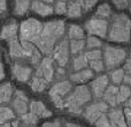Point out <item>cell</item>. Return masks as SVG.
Instances as JSON below:
<instances>
[{"label":"cell","mask_w":131,"mask_h":127,"mask_svg":"<svg viewBox=\"0 0 131 127\" xmlns=\"http://www.w3.org/2000/svg\"><path fill=\"white\" fill-rule=\"evenodd\" d=\"M84 28L90 36H98L101 37V38H107L109 23L106 19L94 16V17H91L90 20L86 21Z\"/></svg>","instance_id":"7"},{"label":"cell","mask_w":131,"mask_h":127,"mask_svg":"<svg viewBox=\"0 0 131 127\" xmlns=\"http://www.w3.org/2000/svg\"><path fill=\"white\" fill-rule=\"evenodd\" d=\"M130 12H131V1H130Z\"/></svg>","instance_id":"51"},{"label":"cell","mask_w":131,"mask_h":127,"mask_svg":"<svg viewBox=\"0 0 131 127\" xmlns=\"http://www.w3.org/2000/svg\"><path fill=\"white\" fill-rule=\"evenodd\" d=\"M120 90V86H116V84H109L108 88L106 89L104 96V101L107 103L108 105H111L112 107H115L117 104V94Z\"/></svg>","instance_id":"20"},{"label":"cell","mask_w":131,"mask_h":127,"mask_svg":"<svg viewBox=\"0 0 131 127\" xmlns=\"http://www.w3.org/2000/svg\"><path fill=\"white\" fill-rule=\"evenodd\" d=\"M70 55V42H68V39H62L53 51V59L57 61L59 67L64 68L69 63Z\"/></svg>","instance_id":"9"},{"label":"cell","mask_w":131,"mask_h":127,"mask_svg":"<svg viewBox=\"0 0 131 127\" xmlns=\"http://www.w3.org/2000/svg\"><path fill=\"white\" fill-rule=\"evenodd\" d=\"M83 14V7H82L81 0H71L68 4L67 16L70 19H78Z\"/></svg>","instance_id":"21"},{"label":"cell","mask_w":131,"mask_h":127,"mask_svg":"<svg viewBox=\"0 0 131 127\" xmlns=\"http://www.w3.org/2000/svg\"><path fill=\"white\" fill-rule=\"evenodd\" d=\"M8 48H9V56L12 59H29L30 55L28 51L23 48L21 41H18L17 37L13 38L8 42Z\"/></svg>","instance_id":"14"},{"label":"cell","mask_w":131,"mask_h":127,"mask_svg":"<svg viewBox=\"0 0 131 127\" xmlns=\"http://www.w3.org/2000/svg\"><path fill=\"white\" fill-rule=\"evenodd\" d=\"M124 84H128V86H130V87H131V74H127V73H125Z\"/></svg>","instance_id":"44"},{"label":"cell","mask_w":131,"mask_h":127,"mask_svg":"<svg viewBox=\"0 0 131 127\" xmlns=\"http://www.w3.org/2000/svg\"><path fill=\"white\" fill-rule=\"evenodd\" d=\"M109 77L113 84L120 86L121 83L124 82V77H125V69L124 68H115L112 69L109 73Z\"/></svg>","instance_id":"25"},{"label":"cell","mask_w":131,"mask_h":127,"mask_svg":"<svg viewBox=\"0 0 131 127\" xmlns=\"http://www.w3.org/2000/svg\"><path fill=\"white\" fill-rule=\"evenodd\" d=\"M4 77H5V67L2 63H0V79L4 80Z\"/></svg>","instance_id":"45"},{"label":"cell","mask_w":131,"mask_h":127,"mask_svg":"<svg viewBox=\"0 0 131 127\" xmlns=\"http://www.w3.org/2000/svg\"><path fill=\"white\" fill-rule=\"evenodd\" d=\"M109 86V77L105 74H101L99 76H97L95 79H93L90 83V88L92 91L93 96H95L97 98H100L104 96L106 89Z\"/></svg>","instance_id":"12"},{"label":"cell","mask_w":131,"mask_h":127,"mask_svg":"<svg viewBox=\"0 0 131 127\" xmlns=\"http://www.w3.org/2000/svg\"><path fill=\"white\" fill-rule=\"evenodd\" d=\"M66 31V24L63 21L55 20L48 21L44 23L43 31L39 36L38 41L36 42V46L40 50L44 55H51L53 53L55 46L58 45V42L62 38Z\"/></svg>","instance_id":"1"},{"label":"cell","mask_w":131,"mask_h":127,"mask_svg":"<svg viewBox=\"0 0 131 127\" xmlns=\"http://www.w3.org/2000/svg\"><path fill=\"white\" fill-rule=\"evenodd\" d=\"M31 5H32L31 0H15L14 14L16 16H23L30 9Z\"/></svg>","instance_id":"24"},{"label":"cell","mask_w":131,"mask_h":127,"mask_svg":"<svg viewBox=\"0 0 131 127\" xmlns=\"http://www.w3.org/2000/svg\"><path fill=\"white\" fill-rule=\"evenodd\" d=\"M131 97V87L128 84H121L117 94V104H123Z\"/></svg>","instance_id":"29"},{"label":"cell","mask_w":131,"mask_h":127,"mask_svg":"<svg viewBox=\"0 0 131 127\" xmlns=\"http://www.w3.org/2000/svg\"><path fill=\"white\" fill-rule=\"evenodd\" d=\"M28 96L23 93L22 90H16L14 93V97L12 99V106L13 110L17 114L22 116V114L28 112Z\"/></svg>","instance_id":"13"},{"label":"cell","mask_w":131,"mask_h":127,"mask_svg":"<svg viewBox=\"0 0 131 127\" xmlns=\"http://www.w3.org/2000/svg\"><path fill=\"white\" fill-rule=\"evenodd\" d=\"M124 69H125V73H127V74H131V52H130L129 57H128L127 61H125Z\"/></svg>","instance_id":"41"},{"label":"cell","mask_w":131,"mask_h":127,"mask_svg":"<svg viewBox=\"0 0 131 127\" xmlns=\"http://www.w3.org/2000/svg\"><path fill=\"white\" fill-rule=\"evenodd\" d=\"M15 118V112L13 109L8 106H1L0 107V123H7L9 120H13Z\"/></svg>","instance_id":"30"},{"label":"cell","mask_w":131,"mask_h":127,"mask_svg":"<svg viewBox=\"0 0 131 127\" xmlns=\"http://www.w3.org/2000/svg\"><path fill=\"white\" fill-rule=\"evenodd\" d=\"M71 90L72 83L70 81H67V80L57 82V83L53 84L48 94H50V97L52 99L54 106L60 110L66 109V98L71 93Z\"/></svg>","instance_id":"4"},{"label":"cell","mask_w":131,"mask_h":127,"mask_svg":"<svg viewBox=\"0 0 131 127\" xmlns=\"http://www.w3.org/2000/svg\"><path fill=\"white\" fill-rule=\"evenodd\" d=\"M68 37L70 39H84V37H85L84 29L81 25L70 24L69 30H68Z\"/></svg>","instance_id":"28"},{"label":"cell","mask_w":131,"mask_h":127,"mask_svg":"<svg viewBox=\"0 0 131 127\" xmlns=\"http://www.w3.org/2000/svg\"><path fill=\"white\" fill-rule=\"evenodd\" d=\"M98 1H99V0H81L82 7H83V12H89Z\"/></svg>","instance_id":"38"},{"label":"cell","mask_w":131,"mask_h":127,"mask_svg":"<svg viewBox=\"0 0 131 127\" xmlns=\"http://www.w3.org/2000/svg\"><path fill=\"white\" fill-rule=\"evenodd\" d=\"M112 1L118 9H125L128 6H130V0H112Z\"/></svg>","instance_id":"39"},{"label":"cell","mask_w":131,"mask_h":127,"mask_svg":"<svg viewBox=\"0 0 131 127\" xmlns=\"http://www.w3.org/2000/svg\"><path fill=\"white\" fill-rule=\"evenodd\" d=\"M31 9L40 16H50L54 13V7L48 2L39 1V0H34L31 5Z\"/></svg>","instance_id":"16"},{"label":"cell","mask_w":131,"mask_h":127,"mask_svg":"<svg viewBox=\"0 0 131 127\" xmlns=\"http://www.w3.org/2000/svg\"><path fill=\"white\" fill-rule=\"evenodd\" d=\"M86 48V42L84 39H70V52L74 56L81 55Z\"/></svg>","instance_id":"27"},{"label":"cell","mask_w":131,"mask_h":127,"mask_svg":"<svg viewBox=\"0 0 131 127\" xmlns=\"http://www.w3.org/2000/svg\"><path fill=\"white\" fill-rule=\"evenodd\" d=\"M94 126L95 127H112V123L108 117V113H104L101 117H99V119L94 123Z\"/></svg>","instance_id":"35"},{"label":"cell","mask_w":131,"mask_h":127,"mask_svg":"<svg viewBox=\"0 0 131 127\" xmlns=\"http://www.w3.org/2000/svg\"><path fill=\"white\" fill-rule=\"evenodd\" d=\"M124 113H125V118H127V121H128V125L131 127V109L130 107H125Z\"/></svg>","instance_id":"42"},{"label":"cell","mask_w":131,"mask_h":127,"mask_svg":"<svg viewBox=\"0 0 131 127\" xmlns=\"http://www.w3.org/2000/svg\"><path fill=\"white\" fill-rule=\"evenodd\" d=\"M101 45H102L101 41H100L99 38H97V37L90 36V37H88V39H86V49H89V50L99 49Z\"/></svg>","instance_id":"34"},{"label":"cell","mask_w":131,"mask_h":127,"mask_svg":"<svg viewBox=\"0 0 131 127\" xmlns=\"http://www.w3.org/2000/svg\"><path fill=\"white\" fill-rule=\"evenodd\" d=\"M108 106L105 101H98V102L91 103L89 106H86V109L84 110V118L91 124H94L95 121L99 119V117H101L104 113H106L108 111Z\"/></svg>","instance_id":"8"},{"label":"cell","mask_w":131,"mask_h":127,"mask_svg":"<svg viewBox=\"0 0 131 127\" xmlns=\"http://www.w3.org/2000/svg\"><path fill=\"white\" fill-rule=\"evenodd\" d=\"M12 74L16 81L25 83L31 79L32 68L28 65H24V63L15 62L12 65Z\"/></svg>","instance_id":"11"},{"label":"cell","mask_w":131,"mask_h":127,"mask_svg":"<svg viewBox=\"0 0 131 127\" xmlns=\"http://www.w3.org/2000/svg\"><path fill=\"white\" fill-rule=\"evenodd\" d=\"M90 68L95 73H101L102 70L105 69V62L102 61L101 59H95V60H90V63H89Z\"/></svg>","instance_id":"33"},{"label":"cell","mask_w":131,"mask_h":127,"mask_svg":"<svg viewBox=\"0 0 131 127\" xmlns=\"http://www.w3.org/2000/svg\"><path fill=\"white\" fill-rule=\"evenodd\" d=\"M68 11V5L66 4V1H60L58 0L54 5V13L59 14V15H63V14H67Z\"/></svg>","instance_id":"36"},{"label":"cell","mask_w":131,"mask_h":127,"mask_svg":"<svg viewBox=\"0 0 131 127\" xmlns=\"http://www.w3.org/2000/svg\"><path fill=\"white\" fill-rule=\"evenodd\" d=\"M64 127H81V126L77 125V124H74V123H66Z\"/></svg>","instance_id":"46"},{"label":"cell","mask_w":131,"mask_h":127,"mask_svg":"<svg viewBox=\"0 0 131 127\" xmlns=\"http://www.w3.org/2000/svg\"><path fill=\"white\" fill-rule=\"evenodd\" d=\"M108 117L111 119L112 127H128L125 113L121 109L113 107L111 111H108Z\"/></svg>","instance_id":"15"},{"label":"cell","mask_w":131,"mask_h":127,"mask_svg":"<svg viewBox=\"0 0 131 127\" xmlns=\"http://www.w3.org/2000/svg\"><path fill=\"white\" fill-rule=\"evenodd\" d=\"M60 1H66V0H60Z\"/></svg>","instance_id":"52"},{"label":"cell","mask_w":131,"mask_h":127,"mask_svg":"<svg viewBox=\"0 0 131 127\" xmlns=\"http://www.w3.org/2000/svg\"><path fill=\"white\" fill-rule=\"evenodd\" d=\"M93 75H94V72L91 68H84L82 70H77L70 74V80L74 83H85L93 79Z\"/></svg>","instance_id":"19"},{"label":"cell","mask_w":131,"mask_h":127,"mask_svg":"<svg viewBox=\"0 0 131 127\" xmlns=\"http://www.w3.org/2000/svg\"><path fill=\"white\" fill-rule=\"evenodd\" d=\"M38 118H39V117L37 116V114L32 113L31 111L27 112V113H24V114H22V116H21V120H22L23 123H24L25 125H28V126L36 125V124L38 123Z\"/></svg>","instance_id":"32"},{"label":"cell","mask_w":131,"mask_h":127,"mask_svg":"<svg viewBox=\"0 0 131 127\" xmlns=\"http://www.w3.org/2000/svg\"><path fill=\"white\" fill-rule=\"evenodd\" d=\"M112 15V8L108 4H102L101 6L98 7L97 12H95V16L102 19H108Z\"/></svg>","instance_id":"31"},{"label":"cell","mask_w":131,"mask_h":127,"mask_svg":"<svg viewBox=\"0 0 131 127\" xmlns=\"http://www.w3.org/2000/svg\"><path fill=\"white\" fill-rule=\"evenodd\" d=\"M14 95V89L12 87V84L9 82H6V83H2L1 87H0V103L1 104H6V103H9L13 98Z\"/></svg>","instance_id":"22"},{"label":"cell","mask_w":131,"mask_h":127,"mask_svg":"<svg viewBox=\"0 0 131 127\" xmlns=\"http://www.w3.org/2000/svg\"><path fill=\"white\" fill-rule=\"evenodd\" d=\"M37 76H40L46 79L48 82H51L54 77V59L51 57H45L38 65L36 69Z\"/></svg>","instance_id":"10"},{"label":"cell","mask_w":131,"mask_h":127,"mask_svg":"<svg viewBox=\"0 0 131 127\" xmlns=\"http://www.w3.org/2000/svg\"><path fill=\"white\" fill-rule=\"evenodd\" d=\"M89 63H90V60L88 59L85 53H81L78 55L72 61V69L74 72H77V70H82L84 68H88Z\"/></svg>","instance_id":"26"},{"label":"cell","mask_w":131,"mask_h":127,"mask_svg":"<svg viewBox=\"0 0 131 127\" xmlns=\"http://www.w3.org/2000/svg\"><path fill=\"white\" fill-rule=\"evenodd\" d=\"M17 31H18V24L15 20H10L4 25L1 32V39L4 41H10L13 38L17 37Z\"/></svg>","instance_id":"17"},{"label":"cell","mask_w":131,"mask_h":127,"mask_svg":"<svg viewBox=\"0 0 131 127\" xmlns=\"http://www.w3.org/2000/svg\"><path fill=\"white\" fill-rule=\"evenodd\" d=\"M29 109L32 113L37 114L39 118H50V117H52V112L40 101H32V102H30Z\"/></svg>","instance_id":"18"},{"label":"cell","mask_w":131,"mask_h":127,"mask_svg":"<svg viewBox=\"0 0 131 127\" xmlns=\"http://www.w3.org/2000/svg\"><path fill=\"white\" fill-rule=\"evenodd\" d=\"M104 56V62L105 66L108 70L118 68L127 59V51L123 48H115V46L106 45L102 51Z\"/></svg>","instance_id":"6"},{"label":"cell","mask_w":131,"mask_h":127,"mask_svg":"<svg viewBox=\"0 0 131 127\" xmlns=\"http://www.w3.org/2000/svg\"><path fill=\"white\" fill-rule=\"evenodd\" d=\"M86 57L89 60H95V59H101V57L104 56L101 50L99 49H94V50H89L85 52Z\"/></svg>","instance_id":"37"},{"label":"cell","mask_w":131,"mask_h":127,"mask_svg":"<svg viewBox=\"0 0 131 127\" xmlns=\"http://www.w3.org/2000/svg\"><path fill=\"white\" fill-rule=\"evenodd\" d=\"M92 91L91 88L81 84L76 87L75 90L71 94L67 96L66 98V109L68 112L74 114H81L83 112V106L88 104L92 98Z\"/></svg>","instance_id":"3"},{"label":"cell","mask_w":131,"mask_h":127,"mask_svg":"<svg viewBox=\"0 0 131 127\" xmlns=\"http://www.w3.org/2000/svg\"><path fill=\"white\" fill-rule=\"evenodd\" d=\"M39 1H44V2H48V4H52L54 0H39Z\"/></svg>","instance_id":"50"},{"label":"cell","mask_w":131,"mask_h":127,"mask_svg":"<svg viewBox=\"0 0 131 127\" xmlns=\"http://www.w3.org/2000/svg\"><path fill=\"white\" fill-rule=\"evenodd\" d=\"M131 37V21L128 15L118 13L113 15L109 23L108 36L111 42L116 43H128Z\"/></svg>","instance_id":"2"},{"label":"cell","mask_w":131,"mask_h":127,"mask_svg":"<svg viewBox=\"0 0 131 127\" xmlns=\"http://www.w3.org/2000/svg\"><path fill=\"white\" fill-rule=\"evenodd\" d=\"M48 83H50V82L46 79H44V77L34 75L31 79V82H30V87H31V90L35 91V93H43L46 89Z\"/></svg>","instance_id":"23"},{"label":"cell","mask_w":131,"mask_h":127,"mask_svg":"<svg viewBox=\"0 0 131 127\" xmlns=\"http://www.w3.org/2000/svg\"><path fill=\"white\" fill-rule=\"evenodd\" d=\"M125 105H127V107H130L131 109V97L127 101V102H125Z\"/></svg>","instance_id":"48"},{"label":"cell","mask_w":131,"mask_h":127,"mask_svg":"<svg viewBox=\"0 0 131 127\" xmlns=\"http://www.w3.org/2000/svg\"><path fill=\"white\" fill-rule=\"evenodd\" d=\"M43 25L44 23L36 19H28L23 21L20 25V41L36 43L43 31Z\"/></svg>","instance_id":"5"},{"label":"cell","mask_w":131,"mask_h":127,"mask_svg":"<svg viewBox=\"0 0 131 127\" xmlns=\"http://www.w3.org/2000/svg\"><path fill=\"white\" fill-rule=\"evenodd\" d=\"M12 125H13V127H20V126H18V121H14Z\"/></svg>","instance_id":"49"},{"label":"cell","mask_w":131,"mask_h":127,"mask_svg":"<svg viewBox=\"0 0 131 127\" xmlns=\"http://www.w3.org/2000/svg\"><path fill=\"white\" fill-rule=\"evenodd\" d=\"M7 11V1L6 0H0V12L1 14H5Z\"/></svg>","instance_id":"43"},{"label":"cell","mask_w":131,"mask_h":127,"mask_svg":"<svg viewBox=\"0 0 131 127\" xmlns=\"http://www.w3.org/2000/svg\"><path fill=\"white\" fill-rule=\"evenodd\" d=\"M1 127H13V125H12L9 121H7V123H2L1 124Z\"/></svg>","instance_id":"47"},{"label":"cell","mask_w":131,"mask_h":127,"mask_svg":"<svg viewBox=\"0 0 131 127\" xmlns=\"http://www.w3.org/2000/svg\"><path fill=\"white\" fill-rule=\"evenodd\" d=\"M43 127H62L61 126V121L60 120H54V121H48V123H45L43 125Z\"/></svg>","instance_id":"40"}]
</instances>
